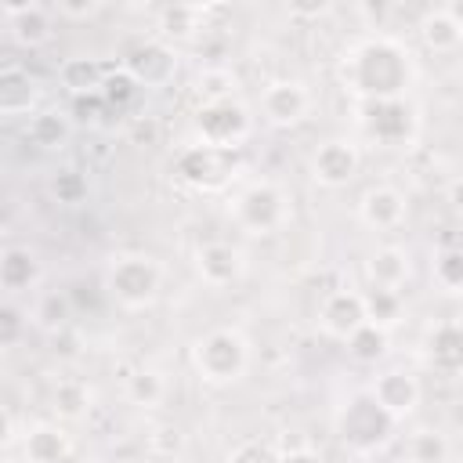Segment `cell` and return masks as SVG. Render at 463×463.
<instances>
[{
  "label": "cell",
  "mask_w": 463,
  "mask_h": 463,
  "mask_svg": "<svg viewBox=\"0 0 463 463\" xmlns=\"http://www.w3.org/2000/svg\"><path fill=\"white\" fill-rule=\"evenodd\" d=\"M340 76H344V87L362 105L394 101V98H405V90L412 87L416 65H412L409 47L398 43L394 36H369L344 54Z\"/></svg>",
  "instance_id": "obj_1"
},
{
  "label": "cell",
  "mask_w": 463,
  "mask_h": 463,
  "mask_svg": "<svg viewBox=\"0 0 463 463\" xmlns=\"http://www.w3.org/2000/svg\"><path fill=\"white\" fill-rule=\"evenodd\" d=\"M192 365L203 383L228 387L250 369V340L235 326H217L192 344Z\"/></svg>",
  "instance_id": "obj_2"
},
{
  "label": "cell",
  "mask_w": 463,
  "mask_h": 463,
  "mask_svg": "<svg viewBox=\"0 0 463 463\" xmlns=\"http://www.w3.org/2000/svg\"><path fill=\"white\" fill-rule=\"evenodd\" d=\"M232 221L246 232V235H275L289 224V195L275 184V181H253L246 184L235 199H232Z\"/></svg>",
  "instance_id": "obj_3"
},
{
  "label": "cell",
  "mask_w": 463,
  "mask_h": 463,
  "mask_svg": "<svg viewBox=\"0 0 463 463\" xmlns=\"http://www.w3.org/2000/svg\"><path fill=\"white\" fill-rule=\"evenodd\" d=\"M159 282H163V268L148 253H119L105 271V289L127 311L148 307L159 297Z\"/></svg>",
  "instance_id": "obj_4"
},
{
  "label": "cell",
  "mask_w": 463,
  "mask_h": 463,
  "mask_svg": "<svg viewBox=\"0 0 463 463\" xmlns=\"http://www.w3.org/2000/svg\"><path fill=\"white\" fill-rule=\"evenodd\" d=\"M250 112L242 101L224 98V101H203L195 109V130L203 145H213L221 152H235L250 137Z\"/></svg>",
  "instance_id": "obj_5"
},
{
  "label": "cell",
  "mask_w": 463,
  "mask_h": 463,
  "mask_svg": "<svg viewBox=\"0 0 463 463\" xmlns=\"http://www.w3.org/2000/svg\"><path fill=\"white\" fill-rule=\"evenodd\" d=\"M394 430V420L376 405L373 394H362V398H351L344 416H340V438L358 449V452H373L380 449Z\"/></svg>",
  "instance_id": "obj_6"
},
{
  "label": "cell",
  "mask_w": 463,
  "mask_h": 463,
  "mask_svg": "<svg viewBox=\"0 0 463 463\" xmlns=\"http://www.w3.org/2000/svg\"><path fill=\"white\" fill-rule=\"evenodd\" d=\"M358 166H362L358 145L347 141V137H329L311 156V177L322 188H344V184H351L354 174H358Z\"/></svg>",
  "instance_id": "obj_7"
},
{
  "label": "cell",
  "mask_w": 463,
  "mask_h": 463,
  "mask_svg": "<svg viewBox=\"0 0 463 463\" xmlns=\"http://www.w3.org/2000/svg\"><path fill=\"white\" fill-rule=\"evenodd\" d=\"M311 112V90L300 80H275L260 90V116L271 127H297Z\"/></svg>",
  "instance_id": "obj_8"
},
{
  "label": "cell",
  "mask_w": 463,
  "mask_h": 463,
  "mask_svg": "<svg viewBox=\"0 0 463 463\" xmlns=\"http://www.w3.org/2000/svg\"><path fill=\"white\" fill-rule=\"evenodd\" d=\"M228 163H232V152H221V148L199 141V145H188L177 152L174 170L192 188H217L228 177Z\"/></svg>",
  "instance_id": "obj_9"
},
{
  "label": "cell",
  "mask_w": 463,
  "mask_h": 463,
  "mask_svg": "<svg viewBox=\"0 0 463 463\" xmlns=\"http://www.w3.org/2000/svg\"><path fill=\"white\" fill-rule=\"evenodd\" d=\"M365 326V300L354 289H333L318 304V329L333 340H347L354 329Z\"/></svg>",
  "instance_id": "obj_10"
},
{
  "label": "cell",
  "mask_w": 463,
  "mask_h": 463,
  "mask_svg": "<svg viewBox=\"0 0 463 463\" xmlns=\"http://www.w3.org/2000/svg\"><path fill=\"white\" fill-rule=\"evenodd\" d=\"M369 394L398 423V420H405V416L416 412V405H420V380L412 373H405V369H387V373L376 376V383H373Z\"/></svg>",
  "instance_id": "obj_11"
},
{
  "label": "cell",
  "mask_w": 463,
  "mask_h": 463,
  "mask_svg": "<svg viewBox=\"0 0 463 463\" xmlns=\"http://www.w3.org/2000/svg\"><path fill=\"white\" fill-rule=\"evenodd\" d=\"M4 22L7 33L18 47H43L54 33V18L43 4H4Z\"/></svg>",
  "instance_id": "obj_12"
},
{
  "label": "cell",
  "mask_w": 463,
  "mask_h": 463,
  "mask_svg": "<svg viewBox=\"0 0 463 463\" xmlns=\"http://www.w3.org/2000/svg\"><path fill=\"white\" fill-rule=\"evenodd\" d=\"M405 210H409V203H405V195H402L394 184H373V188H365L362 199H358V217H362V224H365V228H376V232L398 228V224L405 221Z\"/></svg>",
  "instance_id": "obj_13"
},
{
  "label": "cell",
  "mask_w": 463,
  "mask_h": 463,
  "mask_svg": "<svg viewBox=\"0 0 463 463\" xmlns=\"http://www.w3.org/2000/svg\"><path fill=\"white\" fill-rule=\"evenodd\" d=\"M365 130L383 141V145H398L412 134V109L405 98L394 101H365Z\"/></svg>",
  "instance_id": "obj_14"
},
{
  "label": "cell",
  "mask_w": 463,
  "mask_h": 463,
  "mask_svg": "<svg viewBox=\"0 0 463 463\" xmlns=\"http://www.w3.org/2000/svg\"><path fill=\"white\" fill-rule=\"evenodd\" d=\"M195 271H199V279L206 286L224 289L232 282H239V275H242V253L232 242H221V239L203 242L195 250Z\"/></svg>",
  "instance_id": "obj_15"
},
{
  "label": "cell",
  "mask_w": 463,
  "mask_h": 463,
  "mask_svg": "<svg viewBox=\"0 0 463 463\" xmlns=\"http://www.w3.org/2000/svg\"><path fill=\"white\" fill-rule=\"evenodd\" d=\"M409 275H412V260H409V253H405L402 246H380V250H373L369 260H365V279H369V286H376V289H394V293H402V286L409 282Z\"/></svg>",
  "instance_id": "obj_16"
},
{
  "label": "cell",
  "mask_w": 463,
  "mask_h": 463,
  "mask_svg": "<svg viewBox=\"0 0 463 463\" xmlns=\"http://www.w3.org/2000/svg\"><path fill=\"white\" fill-rule=\"evenodd\" d=\"M22 452L29 463H65L72 452V441L58 423H33L22 434Z\"/></svg>",
  "instance_id": "obj_17"
},
{
  "label": "cell",
  "mask_w": 463,
  "mask_h": 463,
  "mask_svg": "<svg viewBox=\"0 0 463 463\" xmlns=\"http://www.w3.org/2000/svg\"><path fill=\"white\" fill-rule=\"evenodd\" d=\"M174 69H177V58H174V51H170L166 43H141V47L130 51V58H127V72H130L137 83H145V87L166 83V80L174 76Z\"/></svg>",
  "instance_id": "obj_18"
},
{
  "label": "cell",
  "mask_w": 463,
  "mask_h": 463,
  "mask_svg": "<svg viewBox=\"0 0 463 463\" xmlns=\"http://www.w3.org/2000/svg\"><path fill=\"white\" fill-rule=\"evenodd\" d=\"M0 112L11 116H36V83L22 65L0 69Z\"/></svg>",
  "instance_id": "obj_19"
},
{
  "label": "cell",
  "mask_w": 463,
  "mask_h": 463,
  "mask_svg": "<svg viewBox=\"0 0 463 463\" xmlns=\"http://www.w3.org/2000/svg\"><path fill=\"white\" fill-rule=\"evenodd\" d=\"M40 279H43V268H40V257L29 246H7L0 253V286H4V293L33 289Z\"/></svg>",
  "instance_id": "obj_20"
},
{
  "label": "cell",
  "mask_w": 463,
  "mask_h": 463,
  "mask_svg": "<svg viewBox=\"0 0 463 463\" xmlns=\"http://www.w3.org/2000/svg\"><path fill=\"white\" fill-rule=\"evenodd\" d=\"M427 362L449 376L463 373V326H456V322L434 326L427 336Z\"/></svg>",
  "instance_id": "obj_21"
},
{
  "label": "cell",
  "mask_w": 463,
  "mask_h": 463,
  "mask_svg": "<svg viewBox=\"0 0 463 463\" xmlns=\"http://www.w3.org/2000/svg\"><path fill=\"white\" fill-rule=\"evenodd\" d=\"M203 22H206L203 4H166V7H159V18H156V25L166 40H192L203 29Z\"/></svg>",
  "instance_id": "obj_22"
},
{
  "label": "cell",
  "mask_w": 463,
  "mask_h": 463,
  "mask_svg": "<svg viewBox=\"0 0 463 463\" xmlns=\"http://www.w3.org/2000/svg\"><path fill=\"white\" fill-rule=\"evenodd\" d=\"M51 405H54L58 420L76 423V420H83V416L90 412V405H94V391H90L83 380L65 376V380L54 383V391H51Z\"/></svg>",
  "instance_id": "obj_23"
},
{
  "label": "cell",
  "mask_w": 463,
  "mask_h": 463,
  "mask_svg": "<svg viewBox=\"0 0 463 463\" xmlns=\"http://www.w3.org/2000/svg\"><path fill=\"white\" fill-rule=\"evenodd\" d=\"M420 40H423L427 51L449 54V51H456V47L463 43V33H459V25L449 18L445 7H434V11H427V14L420 18Z\"/></svg>",
  "instance_id": "obj_24"
},
{
  "label": "cell",
  "mask_w": 463,
  "mask_h": 463,
  "mask_svg": "<svg viewBox=\"0 0 463 463\" xmlns=\"http://www.w3.org/2000/svg\"><path fill=\"white\" fill-rule=\"evenodd\" d=\"M29 141L40 145V148H61L72 134V119L69 112H58V109H40L36 116H29V127H25Z\"/></svg>",
  "instance_id": "obj_25"
},
{
  "label": "cell",
  "mask_w": 463,
  "mask_h": 463,
  "mask_svg": "<svg viewBox=\"0 0 463 463\" xmlns=\"http://www.w3.org/2000/svg\"><path fill=\"white\" fill-rule=\"evenodd\" d=\"M123 394L130 405H141V409H152L166 398V380L156 373V369H134L123 383Z\"/></svg>",
  "instance_id": "obj_26"
},
{
  "label": "cell",
  "mask_w": 463,
  "mask_h": 463,
  "mask_svg": "<svg viewBox=\"0 0 463 463\" xmlns=\"http://www.w3.org/2000/svg\"><path fill=\"white\" fill-rule=\"evenodd\" d=\"M405 452H409V463H449L452 445H449V438L441 430L420 427V430H412Z\"/></svg>",
  "instance_id": "obj_27"
},
{
  "label": "cell",
  "mask_w": 463,
  "mask_h": 463,
  "mask_svg": "<svg viewBox=\"0 0 463 463\" xmlns=\"http://www.w3.org/2000/svg\"><path fill=\"white\" fill-rule=\"evenodd\" d=\"M61 83L72 90V98L76 94H98L101 83H105V72L94 58H69L61 65Z\"/></svg>",
  "instance_id": "obj_28"
},
{
  "label": "cell",
  "mask_w": 463,
  "mask_h": 463,
  "mask_svg": "<svg viewBox=\"0 0 463 463\" xmlns=\"http://www.w3.org/2000/svg\"><path fill=\"white\" fill-rule=\"evenodd\" d=\"M347 351H351V358L354 362H365V365H373V362H380L383 354H387V329L383 326H373V322H365L362 329H354L347 340Z\"/></svg>",
  "instance_id": "obj_29"
},
{
  "label": "cell",
  "mask_w": 463,
  "mask_h": 463,
  "mask_svg": "<svg viewBox=\"0 0 463 463\" xmlns=\"http://www.w3.org/2000/svg\"><path fill=\"white\" fill-rule=\"evenodd\" d=\"M362 300H365V322H373V326H394L398 318H402V293H394V289H376V286H369L365 293H362Z\"/></svg>",
  "instance_id": "obj_30"
},
{
  "label": "cell",
  "mask_w": 463,
  "mask_h": 463,
  "mask_svg": "<svg viewBox=\"0 0 463 463\" xmlns=\"http://www.w3.org/2000/svg\"><path fill=\"white\" fill-rule=\"evenodd\" d=\"M33 318H36L40 329L61 333V329L69 326V318H72V300H69L65 293H43V297L36 300V307H33Z\"/></svg>",
  "instance_id": "obj_31"
},
{
  "label": "cell",
  "mask_w": 463,
  "mask_h": 463,
  "mask_svg": "<svg viewBox=\"0 0 463 463\" xmlns=\"http://www.w3.org/2000/svg\"><path fill=\"white\" fill-rule=\"evenodd\" d=\"M434 271V282L445 289V293H463V246H449L434 257L430 264Z\"/></svg>",
  "instance_id": "obj_32"
},
{
  "label": "cell",
  "mask_w": 463,
  "mask_h": 463,
  "mask_svg": "<svg viewBox=\"0 0 463 463\" xmlns=\"http://www.w3.org/2000/svg\"><path fill=\"white\" fill-rule=\"evenodd\" d=\"M87 192H90L87 177H83L80 170H72V166H65V170H58V174L51 177V195H54L61 206H80V203L87 199Z\"/></svg>",
  "instance_id": "obj_33"
},
{
  "label": "cell",
  "mask_w": 463,
  "mask_h": 463,
  "mask_svg": "<svg viewBox=\"0 0 463 463\" xmlns=\"http://www.w3.org/2000/svg\"><path fill=\"white\" fill-rule=\"evenodd\" d=\"M195 83H199L203 101H224V98L235 94V72L224 69V65H206Z\"/></svg>",
  "instance_id": "obj_34"
},
{
  "label": "cell",
  "mask_w": 463,
  "mask_h": 463,
  "mask_svg": "<svg viewBox=\"0 0 463 463\" xmlns=\"http://www.w3.org/2000/svg\"><path fill=\"white\" fill-rule=\"evenodd\" d=\"M137 90H141V83H137L127 69H119V72L105 76V83H101V94H105L109 109H127V105L137 98Z\"/></svg>",
  "instance_id": "obj_35"
},
{
  "label": "cell",
  "mask_w": 463,
  "mask_h": 463,
  "mask_svg": "<svg viewBox=\"0 0 463 463\" xmlns=\"http://www.w3.org/2000/svg\"><path fill=\"white\" fill-rule=\"evenodd\" d=\"M224 463H279V452L260 438H246L224 456Z\"/></svg>",
  "instance_id": "obj_36"
},
{
  "label": "cell",
  "mask_w": 463,
  "mask_h": 463,
  "mask_svg": "<svg viewBox=\"0 0 463 463\" xmlns=\"http://www.w3.org/2000/svg\"><path fill=\"white\" fill-rule=\"evenodd\" d=\"M105 109H109V101H105L101 90H98V94H76V98L69 101V119H72V123H98Z\"/></svg>",
  "instance_id": "obj_37"
},
{
  "label": "cell",
  "mask_w": 463,
  "mask_h": 463,
  "mask_svg": "<svg viewBox=\"0 0 463 463\" xmlns=\"http://www.w3.org/2000/svg\"><path fill=\"white\" fill-rule=\"evenodd\" d=\"M98 11H101L98 0H58V4H54V14H58V18H72V22L94 18Z\"/></svg>",
  "instance_id": "obj_38"
},
{
  "label": "cell",
  "mask_w": 463,
  "mask_h": 463,
  "mask_svg": "<svg viewBox=\"0 0 463 463\" xmlns=\"http://www.w3.org/2000/svg\"><path fill=\"white\" fill-rule=\"evenodd\" d=\"M18 333H22V315H18V307L4 304V307H0V344L11 347V344L18 340Z\"/></svg>",
  "instance_id": "obj_39"
},
{
  "label": "cell",
  "mask_w": 463,
  "mask_h": 463,
  "mask_svg": "<svg viewBox=\"0 0 463 463\" xmlns=\"http://www.w3.org/2000/svg\"><path fill=\"white\" fill-rule=\"evenodd\" d=\"M279 463H322V456L311 452V449H304V445H297V449L279 452Z\"/></svg>",
  "instance_id": "obj_40"
},
{
  "label": "cell",
  "mask_w": 463,
  "mask_h": 463,
  "mask_svg": "<svg viewBox=\"0 0 463 463\" xmlns=\"http://www.w3.org/2000/svg\"><path fill=\"white\" fill-rule=\"evenodd\" d=\"M358 14H362V18H369L376 29H383V22H387L391 7H387V4H362V7H358Z\"/></svg>",
  "instance_id": "obj_41"
},
{
  "label": "cell",
  "mask_w": 463,
  "mask_h": 463,
  "mask_svg": "<svg viewBox=\"0 0 463 463\" xmlns=\"http://www.w3.org/2000/svg\"><path fill=\"white\" fill-rule=\"evenodd\" d=\"M445 203L452 206V213H459V217H463V177L449 181V188H445Z\"/></svg>",
  "instance_id": "obj_42"
},
{
  "label": "cell",
  "mask_w": 463,
  "mask_h": 463,
  "mask_svg": "<svg viewBox=\"0 0 463 463\" xmlns=\"http://www.w3.org/2000/svg\"><path fill=\"white\" fill-rule=\"evenodd\" d=\"M289 11H293V14H322L326 4H322V0H318V4H293Z\"/></svg>",
  "instance_id": "obj_43"
},
{
  "label": "cell",
  "mask_w": 463,
  "mask_h": 463,
  "mask_svg": "<svg viewBox=\"0 0 463 463\" xmlns=\"http://www.w3.org/2000/svg\"><path fill=\"white\" fill-rule=\"evenodd\" d=\"M445 11H449V18L459 25V33H463V0H452V4H445Z\"/></svg>",
  "instance_id": "obj_44"
},
{
  "label": "cell",
  "mask_w": 463,
  "mask_h": 463,
  "mask_svg": "<svg viewBox=\"0 0 463 463\" xmlns=\"http://www.w3.org/2000/svg\"><path fill=\"white\" fill-rule=\"evenodd\" d=\"M90 463H101V459H90Z\"/></svg>",
  "instance_id": "obj_45"
}]
</instances>
